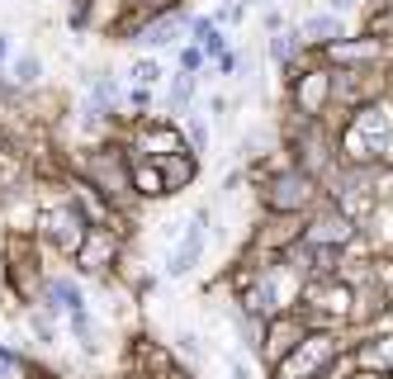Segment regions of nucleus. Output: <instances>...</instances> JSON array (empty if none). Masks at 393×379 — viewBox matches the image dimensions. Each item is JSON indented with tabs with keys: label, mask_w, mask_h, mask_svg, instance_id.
<instances>
[{
	"label": "nucleus",
	"mask_w": 393,
	"mask_h": 379,
	"mask_svg": "<svg viewBox=\"0 0 393 379\" xmlns=\"http://www.w3.org/2000/svg\"><path fill=\"white\" fill-rule=\"evenodd\" d=\"M337 157L341 166H393V109L379 100L356 105L337 133Z\"/></svg>",
	"instance_id": "obj_1"
},
{
	"label": "nucleus",
	"mask_w": 393,
	"mask_h": 379,
	"mask_svg": "<svg viewBox=\"0 0 393 379\" xmlns=\"http://www.w3.org/2000/svg\"><path fill=\"white\" fill-rule=\"evenodd\" d=\"M322 199H327L322 180L308 176L303 166H280V171H270L261 180V209L270 218H303V214H313Z\"/></svg>",
	"instance_id": "obj_2"
},
{
	"label": "nucleus",
	"mask_w": 393,
	"mask_h": 379,
	"mask_svg": "<svg viewBox=\"0 0 393 379\" xmlns=\"http://www.w3.org/2000/svg\"><path fill=\"white\" fill-rule=\"evenodd\" d=\"M81 185H90V194H100L109 209L133 204V171H128V147H90L76 162Z\"/></svg>",
	"instance_id": "obj_3"
},
{
	"label": "nucleus",
	"mask_w": 393,
	"mask_h": 379,
	"mask_svg": "<svg viewBox=\"0 0 393 379\" xmlns=\"http://www.w3.org/2000/svg\"><path fill=\"white\" fill-rule=\"evenodd\" d=\"M33 233L53 246V251L72 256V251L85 242V233H90V218H85V209H81L76 194H72V199H62L53 209H38V228H33Z\"/></svg>",
	"instance_id": "obj_4"
},
{
	"label": "nucleus",
	"mask_w": 393,
	"mask_h": 379,
	"mask_svg": "<svg viewBox=\"0 0 393 379\" xmlns=\"http://www.w3.org/2000/svg\"><path fill=\"white\" fill-rule=\"evenodd\" d=\"M209 209H199L194 218H185L181 223V237L171 246V256H166V275L171 280H185V275L199 266V256H204V246H209Z\"/></svg>",
	"instance_id": "obj_5"
},
{
	"label": "nucleus",
	"mask_w": 393,
	"mask_h": 379,
	"mask_svg": "<svg viewBox=\"0 0 393 379\" xmlns=\"http://www.w3.org/2000/svg\"><path fill=\"white\" fill-rule=\"evenodd\" d=\"M294 85V114L299 119H322L327 105H332V71H294L289 76Z\"/></svg>",
	"instance_id": "obj_6"
},
{
	"label": "nucleus",
	"mask_w": 393,
	"mask_h": 379,
	"mask_svg": "<svg viewBox=\"0 0 393 379\" xmlns=\"http://www.w3.org/2000/svg\"><path fill=\"white\" fill-rule=\"evenodd\" d=\"M72 261H76L85 275H105V266L119 261V233H114L109 223H90V233H85V242L72 251Z\"/></svg>",
	"instance_id": "obj_7"
},
{
	"label": "nucleus",
	"mask_w": 393,
	"mask_h": 379,
	"mask_svg": "<svg viewBox=\"0 0 393 379\" xmlns=\"http://www.w3.org/2000/svg\"><path fill=\"white\" fill-rule=\"evenodd\" d=\"M181 147H185V133H181V124H171V119H157V124L137 119L133 124L128 152H137V157H166V152H181Z\"/></svg>",
	"instance_id": "obj_8"
},
{
	"label": "nucleus",
	"mask_w": 393,
	"mask_h": 379,
	"mask_svg": "<svg viewBox=\"0 0 393 379\" xmlns=\"http://www.w3.org/2000/svg\"><path fill=\"white\" fill-rule=\"evenodd\" d=\"M157 171H161V185H166V194H176V190L194 185V176H199V157H194L190 147H181V152H166V157H157Z\"/></svg>",
	"instance_id": "obj_9"
},
{
	"label": "nucleus",
	"mask_w": 393,
	"mask_h": 379,
	"mask_svg": "<svg viewBox=\"0 0 393 379\" xmlns=\"http://www.w3.org/2000/svg\"><path fill=\"white\" fill-rule=\"evenodd\" d=\"M356 355V370H374V375H393V332L384 337H365V342H356L351 346Z\"/></svg>",
	"instance_id": "obj_10"
},
{
	"label": "nucleus",
	"mask_w": 393,
	"mask_h": 379,
	"mask_svg": "<svg viewBox=\"0 0 393 379\" xmlns=\"http://www.w3.org/2000/svg\"><path fill=\"white\" fill-rule=\"evenodd\" d=\"M38 298H43L53 313H67V318L85 308V294H81V285L72 280V275H53V280H43V294H38Z\"/></svg>",
	"instance_id": "obj_11"
},
{
	"label": "nucleus",
	"mask_w": 393,
	"mask_h": 379,
	"mask_svg": "<svg viewBox=\"0 0 393 379\" xmlns=\"http://www.w3.org/2000/svg\"><path fill=\"white\" fill-rule=\"evenodd\" d=\"M299 38H303V48H332L337 38H346V28L337 15H308L299 24Z\"/></svg>",
	"instance_id": "obj_12"
},
{
	"label": "nucleus",
	"mask_w": 393,
	"mask_h": 379,
	"mask_svg": "<svg viewBox=\"0 0 393 379\" xmlns=\"http://www.w3.org/2000/svg\"><path fill=\"white\" fill-rule=\"evenodd\" d=\"M128 171H133V194H137V199H161V194H166L157 157H128Z\"/></svg>",
	"instance_id": "obj_13"
},
{
	"label": "nucleus",
	"mask_w": 393,
	"mask_h": 379,
	"mask_svg": "<svg viewBox=\"0 0 393 379\" xmlns=\"http://www.w3.org/2000/svg\"><path fill=\"white\" fill-rule=\"evenodd\" d=\"M194 95H199V85H194V76H190V71H181V76L171 81V90H166V105H171V114H190V105H194Z\"/></svg>",
	"instance_id": "obj_14"
},
{
	"label": "nucleus",
	"mask_w": 393,
	"mask_h": 379,
	"mask_svg": "<svg viewBox=\"0 0 393 379\" xmlns=\"http://www.w3.org/2000/svg\"><path fill=\"white\" fill-rule=\"evenodd\" d=\"M299 53H303V38H299V33H285V28H280V33H270V57H275L280 67H289Z\"/></svg>",
	"instance_id": "obj_15"
},
{
	"label": "nucleus",
	"mask_w": 393,
	"mask_h": 379,
	"mask_svg": "<svg viewBox=\"0 0 393 379\" xmlns=\"http://www.w3.org/2000/svg\"><path fill=\"white\" fill-rule=\"evenodd\" d=\"M181 133H185V147H190L194 157H204V152H209V124H204L199 114H190V119H185Z\"/></svg>",
	"instance_id": "obj_16"
},
{
	"label": "nucleus",
	"mask_w": 393,
	"mask_h": 379,
	"mask_svg": "<svg viewBox=\"0 0 393 379\" xmlns=\"http://www.w3.org/2000/svg\"><path fill=\"white\" fill-rule=\"evenodd\" d=\"M43 81V62L38 57H19L15 62V85H38Z\"/></svg>",
	"instance_id": "obj_17"
},
{
	"label": "nucleus",
	"mask_w": 393,
	"mask_h": 379,
	"mask_svg": "<svg viewBox=\"0 0 393 379\" xmlns=\"http://www.w3.org/2000/svg\"><path fill=\"white\" fill-rule=\"evenodd\" d=\"M128 76H133V85H147V90H152V85L161 81V67H157V62H147V57H137Z\"/></svg>",
	"instance_id": "obj_18"
},
{
	"label": "nucleus",
	"mask_w": 393,
	"mask_h": 379,
	"mask_svg": "<svg viewBox=\"0 0 393 379\" xmlns=\"http://www.w3.org/2000/svg\"><path fill=\"white\" fill-rule=\"evenodd\" d=\"M176 351L185 355V360H204V346H199V337H194V332H176Z\"/></svg>",
	"instance_id": "obj_19"
},
{
	"label": "nucleus",
	"mask_w": 393,
	"mask_h": 379,
	"mask_svg": "<svg viewBox=\"0 0 393 379\" xmlns=\"http://www.w3.org/2000/svg\"><path fill=\"white\" fill-rule=\"evenodd\" d=\"M28 332L38 337V346H53V318L48 313H28Z\"/></svg>",
	"instance_id": "obj_20"
},
{
	"label": "nucleus",
	"mask_w": 393,
	"mask_h": 379,
	"mask_svg": "<svg viewBox=\"0 0 393 379\" xmlns=\"http://www.w3.org/2000/svg\"><path fill=\"white\" fill-rule=\"evenodd\" d=\"M199 67H204V48H199V43H194V48H181V71H190V76H194Z\"/></svg>",
	"instance_id": "obj_21"
},
{
	"label": "nucleus",
	"mask_w": 393,
	"mask_h": 379,
	"mask_svg": "<svg viewBox=\"0 0 393 379\" xmlns=\"http://www.w3.org/2000/svg\"><path fill=\"white\" fill-rule=\"evenodd\" d=\"M209 114H213V119H228V100H223V95H213V100H209Z\"/></svg>",
	"instance_id": "obj_22"
},
{
	"label": "nucleus",
	"mask_w": 393,
	"mask_h": 379,
	"mask_svg": "<svg viewBox=\"0 0 393 379\" xmlns=\"http://www.w3.org/2000/svg\"><path fill=\"white\" fill-rule=\"evenodd\" d=\"M356 5H360V0H327V10H332V15H346V10H356Z\"/></svg>",
	"instance_id": "obj_23"
},
{
	"label": "nucleus",
	"mask_w": 393,
	"mask_h": 379,
	"mask_svg": "<svg viewBox=\"0 0 393 379\" xmlns=\"http://www.w3.org/2000/svg\"><path fill=\"white\" fill-rule=\"evenodd\" d=\"M341 379H393V375H374V370H346Z\"/></svg>",
	"instance_id": "obj_24"
},
{
	"label": "nucleus",
	"mask_w": 393,
	"mask_h": 379,
	"mask_svg": "<svg viewBox=\"0 0 393 379\" xmlns=\"http://www.w3.org/2000/svg\"><path fill=\"white\" fill-rule=\"evenodd\" d=\"M5 57H10V38L0 33V62H5Z\"/></svg>",
	"instance_id": "obj_25"
}]
</instances>
